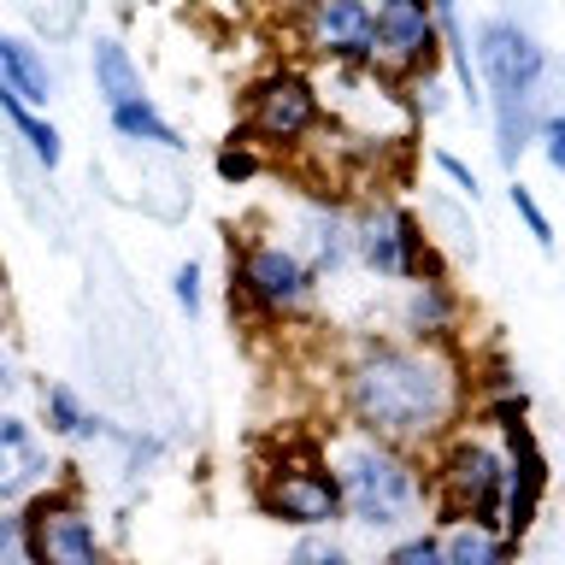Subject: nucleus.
I'll return each mask as SVG.
<instances>
[{"label":"nucleus","mask_w":565,"mask_h":565,"mask_svg":"<svg viewBox=\"0 0 565 565\" xmlns=\"http://www.w3.org/2000/svg\"><path fill=\"white\" fill-rule=\"evenodd\" d=\"M307 265H300L289 247H247L242 254V295L247 300H259L265 312H289V307H300L307 300Z\"/></svg>","instance_id":"9"},{"label":"nucleus","mask_w":565,"mask_h":565,"mask_svg":"<svg viewBox=\"0 0 565 565\" xmlns=\"http://www.w3.org/2000/svg\"><path fill=\"white\" fill-rule=\"evenodd\" d=\"M365 7H371V12H383V7H395V0H365Z\"/></svg>","instance_id":"29"},{"label":"nucleus","mask_w":565,"mask_h":565,"mask_svg":"<svg viewBox=\"0 0 565 565\" xmlns=\"http://www.w3.org/2000/svg\"><path fill=\"white\" fill-rule=\"evenodd\" d=\"M289 565H353V559H348V547H335L330 536H307V542H295Z\"/></svg>","instance_id":"22"},{"label":"nucleus","mask_w":565,"mask_h":565,"mask_svg":"<svg viewBox=\"0 0 565 565\" xmlns=\"http://www.w3.org/2000/svg\"><path fill=\"white\" fill-rule=\"evenodd\" d=\"M507 436H512V454H519V471H512V501H507V524L512 530H524L530 519H536V494H542V454H536V441H530V430L519 418L507 424Z\"/></svg>","instance_id":"13"},{"label":"nucleus","mask_w":565,"mask_h":565,"mask_svg":"<svg viewBox=\"0 0 565 565\" xmlns=\"http://www.w3.org/2000/svg\"><path fill=\"white\" fill-rule=\"evenodd\" d=\"M342 501L360 512L365 524H395L406 507H413V471L401 466L388 448H353L348 466H342Z\"/></svg>","instance_id":"2"},{"label":"nucleus","mask_w":565,"mask_h":565,"mask_svg":"<svg viewBox=\"0 0 565 565\" xmlns=\"http://www.w3.org/2000/svg\"><path fill=\"white\" fill-rule=\"evenodd\" d=\"M413 318H418L424 330H441V324H448V295H441L436 282H424L418 300H413Z\"/></svg>","instance_id":"23"},{"label":"nucleus","mask_w":565,"mask_h":565,"mask_svg":"<svg viewBox=\"0 0 565 565\" xmlns=\"http://www.w3.org/2000/svg\"><path fill=\"white\" fill-rule=\"evenodd\" d=\"M265 507L289 524H330L342 512V483L324 471H282L271 489H265Z\"/></svg>","instance_id":"10"},{"label":"nucleus","mask_w":565,"mask_h":565,"mask_svg":"<svg viewBox=\"0 0 565 565\" xmlns=\"http://www.w3.org/2000/svg\"><path fill=\"white\" fill-rule=\"evenodd\" d=\"M436 12L430 0H395L377 12V35H371V65L388 71H430L436 65Z\"/></svg>","instance_id":"5"},{"label":"nucleus","mask_w":565,"mask_h":565,"mask_svg":"<svg viewBox=\"0 0 565 565\" xmlns=\"http://www.w3.org/2000/svg\"><path fill=\"white\" fill-rule=\"evenodd\" d=\"M95 88L106 95V106H124V100H141V71L130 60V47L100 35L95 42Z\"/></svg>","instance_id":"14"},{"label":"nucleus","mask_w":565,"mask_h":565,"mask_svg":"<svg viewBox=\"0 0 565 565\" xmlns=\"http://www.w3.org/2000/svg\"><path fill=\"white\" fill-rule=\"evenodd\" d=\"M348 395H353V413H360L377 436H424L441 424V413H448L454 383L430 353L377 348L353 365Z\"/></svg>","instance_id":"1"},{"label":"nucleus","mask_w":565,"mask_h":565,"mask_svg":"<svg viewBox=\"0 0 565 565\" xmlns=\"http://www.w3.org/2000/svg\"><path fill=\"white\" fill-rule=\"evenodd\" d=\"M0 83H12L18 95H24V106H42V100L53 95L47 65L35 60L24 42H12V35H0Z\"/></svg>","instance_id":"15"},{"label":"nucleus","mask_w":565,"mask_h":565,"mask_svg":"<svg viewBox=\"0 0 565 565\" xmlns=\"http://www.w3.org/2000/svg\"><path fill=\"white\" fill-rule=\"evenodd\" d=\"M247 124L265 141H300L318 124V88L300 71H271L265 83H254L247 95Z\"/></svg>","instance_id":"4"},{"label":"nucleus","mask_w":565,"mask_h":565,"mask_svg":"<svg viewBox=\"0 0 565 565\" xmlns=\"http://www.w3.org/2000/svg\"><path fill=\"white\" fill-rule=\"evenodd\" d=\"M512 212H519V218L530 224V236H536L542 247H554V224H547V212L536 206V194H530L524 183H512Z\"/></svg>","instance_id":"21"},{"label":"nucleus","mask_w":565,"mask_h":565,"mask_svg":"<svg viewBox=\"0 0 565 565\" xmlns=\"http://www.w3.org/2000/svg\"><path fill=\"white\" fill-rule=\"evenodd\" d=\"M377 12L365 0H312L307 7V42L330 60H371Z\"/></svg>","instance_id":"8"},{"label":"nucleus","mask_w":565,"mask_h":565,"mask_svg":"<svg viewBox=\"0 0 565 565\" xmlns=\"http://www.w3.org/2000/svg\"><path fill=\"white\" fill-rule=\"evenodd\" d=\"M177 307H183V312H201V271H194V265H183V271H177Z\"/></svg>","instance_id":"27"},{"label":"nucleus","mask_w":565,"mask_h":565,"mask_svg":"<svg viewBox=\"0 0 565 565\" xmlns=\"http://www.w3.org/2000/svg\"><path fill=\"white\" fill-rule=\"evenodd\" d=\"M360 254L371 271L383 277H418L424 271V236H418V218L401 206H371L360 218Z\"/></svg>","instance_id":"6"},{"label":"nucleus","mask_w":565,"mask_h":565,"mask_svg":"<svg viewBox=\"0 0 565 565\" xmlns=\"http://www.w3.org/2000/svg\"><path fill=\"white\" fill-rule=\"evenodd\" d=\"M436 166L448 171V177H454V183L466 189V194H477V177H471V166H466V159H454V153H436Z\"/></svg>","instance_id":"28"},{"label":"nucleus","mask_w":565,"mask_h":565,"mask_svg":"<svg viewBox=\"0 0 565 565\" xmlns=\"http://www.w3.org/2000/svg\"><path fill=\"white\" fill-rule=\"evenodd\" d=\"M542 153H547V166L565 177V118H547L542 124Z\"/></svg>","instance_id":"26"},{"label":"nucleus","mask_w":565,"mask_h":565,"mask_svg":"<svg viewBox=\"0 0 565 565\" xmlns=\"http://www.w3.org/2000/svg\"><path fill=\"white\" fill-rule=\"evenodd\" d=\"M0 307H7V277H0Z\"/></svg>","instance_id":"30"},{"label":"nucleus","mask_w":565,"mask_h":565,"mask_svg":"<svg viewBox=\"0 0 565 565\" xmlns=\"http://www.w3.org/2000/svg\"><path fill=\"white\" fill-rule=\"evenodd\" d=\"M113 130H118V136H130V141H153V148H171V153L183 148V136H177L171 124L153 113V100H148V95L113 106Z\"/></svg>","instance_id":"17"},{"label":"nucleus","mask_w":565,"mask_h":565,"mask_svg":"<svg viewBox=\"0 0 565 565\" xmlns=\"http://www.w3.org/2000/svg\"><path fill=\"white\" fill-rule=\"evenodd\" d=\"M388 565H448L441 559V542H430V536H418V542H406V547H395V559Z\"/></svg>","instance_id":"25"},{"label":"nucleus","mask_w":565,"mask_h":565,"mask_svg":"<svg viewBox=\"0 0 565 565\" xmlns=\"http://www.w3.org/2000/svg\"><path fill=\"white\" fill-rule=\"evenodd\" d=\"M42 477H47V454H42V441H35V430L24 418L0 413V501L35 489Z\"/></svg>","instance_id":"12"},{"label":"nucleus","mask_w":565,"mask_h":565,"mask_svg":"<svg viewBox=\"0 0 565 565\" xmlns=\"http://www.w3.org/2000/svg\"><path fill=\"white\" fill-rule=\"evenodd\" d=\"M254 171H259V159L247 153V148H224L218 153V177H224V183H247Z\"/></svg>","instance_id":"24"},{"label":"nucleus","mask_w":565,"mask_h":565,"mask_svg":"<svg viewBox=\"0 0 565 565\" xmlns=\"http://www.w3.org/2000/svg\"><path fill=\"white\" fill-rule=\"evenodd\" d=\"M477 60H483V77L501 88V95H524V88L542 77L536 35H524L519 24H507V18L483 24V35H477Z\"/></svg>","instance_id":"7"},{"label":"nucleus","mask_w":565,"mask_h":565,"mask_svg":"<svg viewBox=\"0 0 565 565\" xmlns=\"http://www.w3.org/2000/svg\"><path fill=\"white\" fill-rule=\"evenodd\" d=\"M441 559L448 565H501V547H494V536L483 524H466V530H454V542L441 547Z\"/></svg>","instance_id":"18"},{"label":"nucleus","mask_w":565,"mask_h":565,"mask_svg":"<svg viewBox=\"0 0 565 565\" xmlns=\"http://www.w3.org/2000/svg\"><path fill=\"white\" fill-rule=\"evenodd\" d=\"M289 7H312V0H289Z\"/></svg>","instance_id":"31"},{"label":"nucleus","mask_w":565,"mask_h":565,"mask_svg":"<svg viewBox=\"0 0 565 565\" xmlns=\"http://www.w3.org/2000/svg\"><path fill=\"white\" fill-rule=\"evenodd\" d=\"M430 12H436V35L448 42L454 53V71H459V83L471 88V53H466V30H459V12H454V0H430Z\"/></svg>","instance_id":"20"},{"label":"nucleus","mask_w":565,"mask_h":565,"mask_svg":"<svg viewBox=\"0 0 565 565\" xmlns=\"http://www.w3.org/2000/svg\"><path fill=\"white\" fill-rule=\"evenodd\" d=\"M448 489H454V501L489 530L494 512H501L507 471H501V459H494L489 448H459V454H454V471H448Z\"/></svg>","instance_id":"11"},{"label":"nucleus","mask_w":565,"mask_h":565,"mask_svg":"<svg viewBox=\"0 0 565 565\" xmlns=\"http://www.w3.org/2000/svg\"><path fill=\"white\" fill-rule=\"evenodd\" d=\"M0 113H7V118H12V130H18V136H24V141H30V153H35V159H42V166H47V171H53V166H60V153H65V148H60V130H53V124H42V118H35V113H30V106H24V95H18V88H12V83H0Z\"/></svg>","instance_id":"16"},{"label":"nucleus","mask_w":565,"mask_h":565,"mask_svg":"<svg viewBox=\"0 0 565 565\" xmlns=\"http://www.w3.org/2000/svg\"><path fill=\"white\" fill-rule=\"evenodd\" d=\"M47 430H60V436H95L100 424L83 413L77 395H71L65 383H53V388H47Z\"/></svg>","instance_id":"19"},{"label":"nucleus","mask_w":565,"mask_h":565,"mask_svg":"<svg viewBox=\"0 0 565 565\" xmlns=\"http://www.w3.org/2000/svg\"><path fill=\"white\" fill-rule=\"evenodd\" d=\"M24 554L30 565H100V542L77 507L35 501L24 519Z\"/></svg>","instance_id":"3"}]
</instances>
